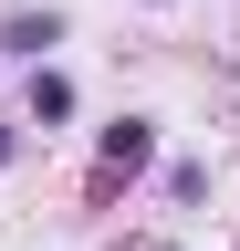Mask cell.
<instances>
[{"label": "cell", "mask_w": 240, "mask_h": 251, "mask_svg": "<svg viewBox=\"0 0 240 251\" xmlns=\"http://www.w3.org/2000/svg\"><path fill=\"white\" fill-rule=\"evenodd\" d=\"M146 157H157V126H146V115H115V126H105V168H115V178H136Z\"/></svg>", "instance_id": "cell-1"}, {"label": "cell", "mask_w": 240, "mask_h": 251, "mask_svg": "<svg viewBox=\"0 0 240 251\" xmlns=\"http://www.w3.org/2000/svg\"><path fill=\"white\" fill-rule=\"evenodd\" d=\"M52 42H63V11H21V21H0V52H11V63H42Z\"/></svg>", "instance_id": "cell-2"}, {"label": "cell", "mask_w": 240, "mask_h": 251, "mask_svg": "<svg viewBox=\"0 0 240 251\" xmlns=\"http://www.w3.org/2000/svg\"><path fill=\"white\" fill-rule=\"evenodd\" d=\"M63 115H73V84L42 63V74H32V126H63Z\"/></svg>", "instance_id": "cell-3"}, {"label": "cell", "mask_w": 240, "mask_h": 251, "mask_svg": "<svg viewBox=\"0 0 240 251\" xmlns=\"http://www.w3.org/2000/svg\"><path fill=\"white\" fill-rule=\"evenodd\" d=\"M11 157H21V126H0V168H11Z\"/></svg>", "instance_id": "cell-4"}]
</instances>
